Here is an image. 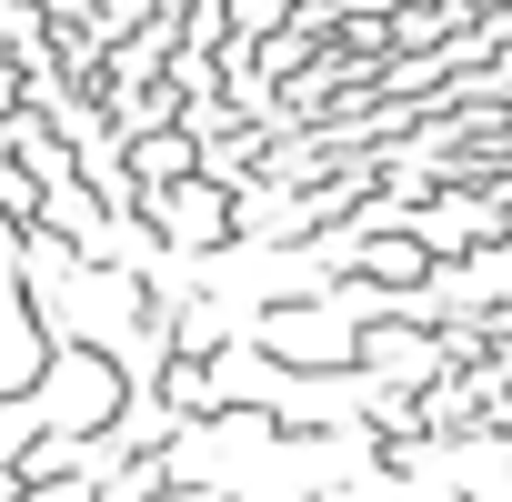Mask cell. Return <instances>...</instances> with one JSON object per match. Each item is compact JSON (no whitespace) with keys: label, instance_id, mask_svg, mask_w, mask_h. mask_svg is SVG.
Segmentation results:
<instances>
[]
</instances>
